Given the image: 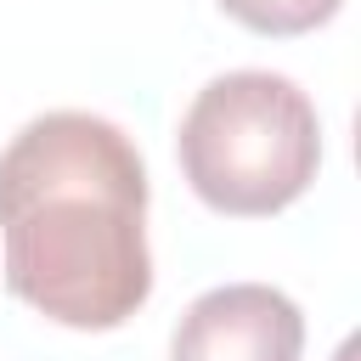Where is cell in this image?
Instances as JSON below:
<instances>
[{"mask_svg": "<svg viewBox=\"0 0 361 361\" xmlns=\"http://www.w3.org/2000/svg\"><path fill=\"white\" fill-rule=\"evenodd\" d=\"M0 265L23 305L79 333H107L147 305V164L113 118L56 107L6 141Z\"/></svg>", "mask_w": 361, "mask_h": 361, "instance_id": "obj_1", "label": "cell"}, {"mask_svg": "<svg viewBox=\"0 0 361 361\" xmlns=\"http://www.w3.org/2000/svg\"><path fill=\"white\" fill-rule=\"evenodd\" d=\"M175 158L214 214H276L316 180L322 118L288 73L237 68L192 96L175 130Z\"/></svg>", "mask_w": 361, "mask_h": 361, "instance_id": "obj_2", "label": "cell"}, {"mask_svg": "<svg viewBox=\"0 0 361 361\" xmlns=\"http://www.w3.org/2000/svg\"><path fill=\"white\" fill-rule=\"evenodd\" d=\"M305 316L271 282H226L186 305L169 361H299Z\"/></svg>", "mask_w": 361, "mask_h": 361, "instance_id": "obj_3", "label": "cell"}, {"mask_svg": "<svg viewBox=\"0 0 361 361\" xmlns=\"http://www.w3.org/2000/svg\"><path fill=\"white\" fill-rule=\"evenodd\" d=\"M220 11L237 17V23L254 28V34H276V39H288V34H310V28H322V23L338 11V0H220Z\"/></svg>", "mask_w": 361, "mask_h": 361, "instance_id": "obj_4", "label": "cell"}]
</instances>
